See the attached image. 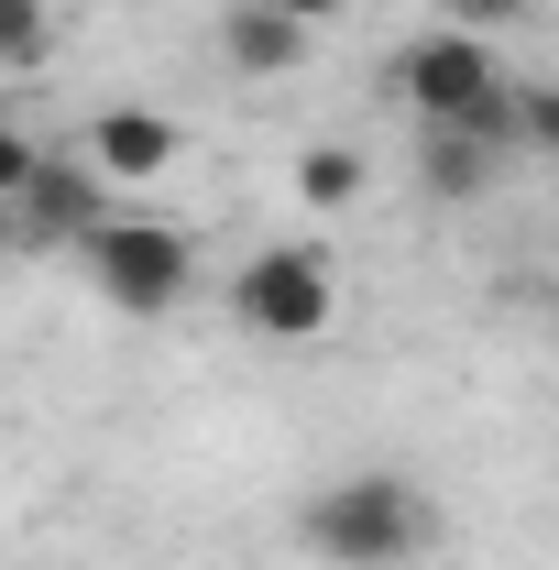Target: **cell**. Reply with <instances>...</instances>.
<instances>
[{
  "label": "cell",
  "mask_w": 559,
  "mask_h": 570,
  "mask_svg": "<svg viewBox=\"0 0 559 570\" xmlns=\"http://www.w3.org/2000/svg\"><path fill=\"white\" fill-rule=\"evenodd\" d=\"M439 538H450L439 494L418 472H384V461L330 472L318 494L296 504V549L318 570H418V560H439Z\"/></svg>",
  "instance_id": "cell-1"
},
{
  "label": "cell",
  "mask_w": 559,
  "mask_h": 570,
  "mask_svg": "<svg viewBox=\"0 0 559 570\" xmlns=\"http://www.w3.org/2000/svg\"><path fill=\"white\" fill-rule=\"evenodd\" d=\"M67 253H77V275H88V296L110 318H176L187 285H198V242L154 209H110L99 230H77Z\"/></svg>",
  "instance_id": "cell-2"
},
{
  "label": "cell",
  "mask_w": 559,
  "mask_h": 570,
  "mask_svg": "<svg viewBox=\"0 0 559 570\" xmlns=\"http://www.w3.org/2000/svg\"><path fill=\"white\" fill-rule=\"evenodd\" d=\"M231 318H242L253 341H275V352L330 341V318H341V264H330V242H264V253H242Z\"/></svg>",
  "instance_id": "cell-3"
},
{
  "label": "cell",
  "mask_w": 559,
  "mask_h": 570,
  "mask_svg": "<svg viewBox=\"0 0 559 570\" xmlns=\"http://www.w3.org/2000/svg\"><path fill=\"white\" fill-rule=\"evenodd\" d=\"M384 88H395V110H418V121H483L516 77H504V56H493V33L439 22V33H406V45H395Z\"/></svg>",
  "instance_id": "cell-4"
},
{
  "label": "cell",
  "mask_w": 559,
  "mask_h": 570,
  "mask_svg": "<svg viewBox=\"0 0 559 570\" xmlns=\"http://www.w3.org/2000/svg\"><path fill=\"white\" fill-rule=\"evenodd\" d=\"M77 154L99 165V187H110V198H133V187H165V176L187 165V132H176L165 110H143V99H110V110H88Z\"/></svg>",
  "instance_id": "cell-5"
},
{
  "label": "cell",
  "mask_w": 559,
  "mask_h": 570,
  "mask_svg": "<svg viewBox=\"0 0 559 570\" xmlns=\"http://www.w3.org/2000/svg\"><path fill=\"white\" fill-rule=\"evenodd\" d=\"M504 142H483L472 121H418V198L428 209H483L493 187H504Z\"/></svg>",
  "instance_id": "cell-6"
},
{
  "label": "cell",
  "mask_w": 559,
  "mask_h": 570,
  "mask_svg": "<svg viewBox=\"0 0 559 570\" xmlns=\"http://www.w3.org/2000/svg\"><path fill=\"white\" fill-rule=\"evenodd\" d=\"M11 209H22V242H56V253H67L77 230L110 219V187H99L88 154H56V142H45V165H33V187H22Z\"/></svg>",
  "instance_id": "cell-7"
},
{
  "label": "cell",
  "mask_w": 559,
  "mask_h": 570,
  "mask_svg": "<svg viewBox=\"0 0 559 570\" xmlns=\"http://www.w3.org/2000/svg\"><path fill=\"white\" fill-rule=\"evenodd\" d=\"M307 45H318V33H307L296 11H275V0H231V11H219V67L253 77V88H264V77H296Z\"/></svg>",
  "instance_id": "cell-8"
},
{
  "label": "cell",
  "mask_w": 559,
  "mask_h": 570,
  "mask_svg": "<svg viewBox=\"0 0 559 570\" xmlns=\"http://www.w3.org/2000/svg\"><path fill=\"white\" fill-rule=\"evenodd\" d=\"M362 187H373L362 142H307V154H296V209H330V219H341Z\"/></svg>",
  "instance_id": "cell-9"
},
{
  "label": "cell",
  "mask_w": 559,
  "mask_h": 570,
  "mask_svg": "<svg viewBox=\"0 0 559 570\" xmlns=\"http://www.w3.org/2000/svg\"><path fill=\"white\" fill-rule=\"evenodd\" d=\"M56 56V0H0V67H45Z\"/></svg>",
  "instance_id": "cell-10"
},
{
  "label": "cell",
  "mask_w": 559,
  "mask_h": 570,
  "mask_svg": "<svg viewBox=\"0 0 559 570\" xmlns=\"http://www.w3.org/2000/svg\"><path fill=\"white\" fill-rule=\"evenodd\" d=\"M516 154L559 165V77H516Z\"/></svg>",
  "instance_id": "cell-11"
},
{
  "label": "cell",
  "mask_w": 559,
  "mask_h": 570,
  "mask_svg": "<svg viewBox=\"0 0 559 570\" xmlns=\"http://www.w3.org/2000/svg\"><path fill=\"white\" fill-rule=\"evenodd\" d=\"M33 165H45V142L22 132V121H0V198H22V187H33Z\"/></svg>",
  "instance_id": "cell-12"
},
{
  "label": "cell",
  "mask_w": 559,
  "mask_h": 570,
  "mask_svg": "<svg viewBox=\"0 0 559 570\" xmlns=\"http://www.w3.org/2000/svg\"><path fill=\"white\" fill-rule=\"evenodd\" d=\"M450 11H461V22L483 33V22H527V11H549V0H450Z\"/></svg>",
  "instance_id": "cell-13"
},
{
  "label": "cell",
  "mask_w": 559,
  "mask_h": 570,
  "mask_svg": "<svg viewBox=\"0 0 559 570\" xmlns=\"http://www.w3.org/2000/svg\"><path fill=\"white\" fill-rule=\"evenodd\" d=\"M275 11H296V22H307V33H318V22H341L351 0H275Z\"/></svg>",
  "instance_id": "cell-14"
},
{
  "label": "cell",
  "mask_w": 559,
  "mask_h": 570,
  "mask_svg": "<svg viewBox=\"0 0 559 570\" xmlns=\"http://www.w3.org/2000/svg\"><path fill=\"white\" fill-rule=\"evenodd\" d=\"M0 253H22V209L11 198H0Z\"/></svg>",
  "instance_id": "cell-15"
}]
</instances>
